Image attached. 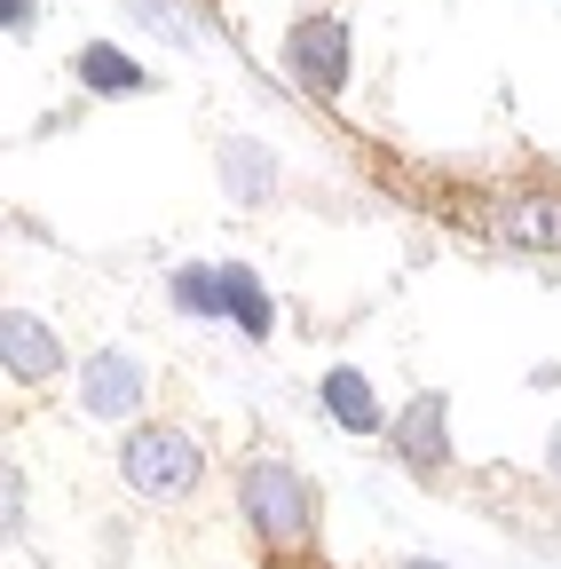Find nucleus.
<instances>
[{"label": "nucleus", "mask_w": 561, "mask_h": 569, "mask_svg": "<svg viewBox=\"0 0 561 569\" xmlns=\"http://www.w3.org/2000/svg\"><path fill=\"white\" fill-rule=\"evenodd\" d=\"M238 507H246V522H253L261 546H277V553H301L309 546V482L285 459H253L246 482H238Z\"/></svg>", "instance_id": "obj_1"}, {"label": "nucleus", "mask_w": 561, "mask_h": 569, "mask_svg": "<svg viewBox=\"0 0 561 569\" xmlns=\"http://www.w3.org/2000/svg\"><path fill=\"white\" fill-rule=\"evenodd\" d=\"M198 443L182 436V427H134L127 436V451H119V475L143 490V498H182L190 482H198Z\"/></svg>", "instance_id": "obj_2"}, {"label": "nucleus", "mask_w": 561, "mask_h": 569, "mask_svg": "<svg viewBox=\"0 0 561 569\" xmlns=\"http://www.w3.org/2000/svg\"><path fill=\"white\" fill-rule=\"evenodd\" d=\"M285 71L309 96H340V80H348V24L340 17H301L293 40H285Z\"/></svg>", "instance_id": "obj_3"}, {"label": "nucleus", "mask_w": 561, "mask_h": 569, "mask_svg": "<svg viewBox=\"0 0 561 569\" xmlns=\"http://www.w3.org/2000/svg\"><path fill=\"white\" fill-rule=\"evenodd\" d=\"M143 396H151V372L134 365L127 348H96L88 365H80V403H88L96 419H134V411H143Z\"/></svg>", "instance_id": "obj_4"}, {"label": "nucleus", "mask_w": 561, "mask_h": 569, "mask_svg": "<svg viewBox=\"0 0 561 569\" xmlns=\"http://www.w3.org/2000/svg\"><path fill=\"white\" fill-rule=\"evenodd\" d=\"M482 222L499 230L507 246H530V253H561V198L545 190H522V198H490Z\"/></svg>", "instance_id": "obj_5"}, {"label": "nucleus", "mask_w": 561, "mask_h": 569, "mask_svg": "<svg viewBox=\"0 0 561 569\" xmlns=\"http://www.w3.org/2000/svg\"><path fill=\"white\" fill-rule=\"evenodd\" d=\"M395 451H403L419 475H435V467L451 459V443H443V396H411V403L395 411Z\"/></svg>", "instance_id": "obj_6"}, {"label": "nucleus", "mask_w": 561, "mask_h": 569, "mask_svg": "<svg viewBox=\"0 0 561 569\" xmlns=\"http://www.w3.org/2000/svg\"><path fill=\"white\" fill-rule=\"evenodd\" d=\"M0 356H9V372H17L24 388L56 380V365H63V348H56V332H48L40 317H9V325H0Z\"/></svg>", "instance_id": "obj_7"}, {"label": "nucleus", "mask_w": 561, "mask_h": 569, "mask_svg": "<svg viewBox=\"0 0 561 569\" xmlns=\"http://www.w3.org/2000/svg\"><path fill=\"white\" fill-rule=\"evenodd\" d=\"M324 403H332V419L348 427V436H380V396H372V380L364 372H324Z\"/></svg>", "instance_id": "obj_8"}, {"label": "nucleus", "mask_w": 561, "mask_h": 569, "mask_svg": "<svg viewBox=\"0 0 561 569\" xmlns=\"http://www.w3.org/2000/svg\"><path fill=\"white\" fill-rule=\"evenodd\" d=\"M80 80L96 88V96H143L151 88V71L143 63H134V56H119V48H80Z\"/></svg>", "instance_id": "obj_9"}, {"label": "nucleus", "mask_w": 561, "mask_h": 569, "mask_svg": "<svg viewBox=\"0 0 561 569\" xmlns=\"http://www.w3.org/2000/svg\"><path fill=\"white\" fill-rule=\"evenodd\" d=\"M174 301L190 317H230V261L222 269H174Z\"/></svg>", "instance_id": "obj_10"}, {"label": "nucleus", "mask_w": 561, "mask_h": 569, "mask_svg": "<svg viewBox=\"0 0 561 569\" xmlns=\"http://www.w3.org/2000/svg\"><path fill=\"white\" fill-rule=\"evenodd\" d=\"M230 317H238L253 340H269V325H277V309H269V293H261V277L238 269V261H230Z\"/></svg>", "instance_id": "obj_11"}, {"label": "nucleus", "mask_w": 561, "mask_h": 569, "mask_svg": "<svg viewBox=\"0 0 561 569\" xmlns=\"http://www.w3.org/2000/svg\"><path fill=\"white\" fill-rule=\"evenodd\" d=\"M0 17H9V32L24 40V32H32V17H40V0H0Z\"/></svg>", "instance_id": "obj_12"}, {"label": "nucleus", "mask_w": 561, "mask_h": 569, "mask_svg": "<svg viewBox=\"0 0 561 569\" xmlns=\"http://www.w3.org/2000/svg\"><path fill=\"white\" fill-rule=\"evenodd\" d=\"M395 569H443V561H395Z\"/></svg>", "instance_id": "obj_13"}, {"label": "nucleus", "mask_w": 561, "mask_h": 569, "mask_svg": "<svg viewBox=\"0 0 561 569\" xmlns=\"http://www.w3.org/2000/svg\"><path fill=\"white\" fill-rule=\"evenodd\" d=\"M553 467H561V427H553Z\"/></svg>", "instance_id": "obj_14"}]
</instances>
